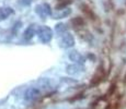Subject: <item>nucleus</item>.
<instances>
[{"instance_id":"4","label":"nucleus","mask_w":126,"mask_h":109,"mask_svg":"<svg viewBox=\"0 0 126 109\" xmlns=\"http://www.w3.org/2000/svg\"><path fill=\"white\" fill-rule=\"evenodd\" d=\"M71 22L74 24L77 23L75 26H83L84 25V21H83V19H82V18H76V19H74Z\"/></svg>"},{"instance_id":"2","label":"nucleus","mask_w":126,"mask_h":109,"mask_svg":"<svg viewBox=\"0 0 126 109\" xmlns=\"http://www.w3.org/2000/svg\"><path fill=\"white\" fill-rule=\"evenodd\" d=\"M103 77H104V69H103L102 65H101V67H99V69H98V71H96L95 75H94L93 79H92L91 85H98V84L102 81Z\"/></svg>"},{"instance_id":"1","label":"nucleus","mask_w":126,"mask_h":109,"mask_svg":"<svg viewBox=\"0 0 126 109\" xmlns=\"http://www.w3.org/2000/svg\"><path fill=\"white\" fill-rule=\"evenodd\" d=\"M38 96H40V91L36 88H33V87L26 89L25 94H24V98H25L26 100H34Z\"/></svg>"},{"instance_id":"3","label":"nucleus","mask_w":126,"mask_h":109,"mask_svg":"<svg viewBox=\"0 0 126 109\" xmlns=\"http://www.w3.org/2000/svg\"><path fill=\"white\" fill-rule=\"evenodd\" d=\"M81 9H82V11H83L84 13L87 14V15H88V16H90V19H92V20H93V19H95V15H94V14H93V12L91 11V9L89 8L88 6H86V4H83V6H81Z\"/></svg>"}]
</instances>
